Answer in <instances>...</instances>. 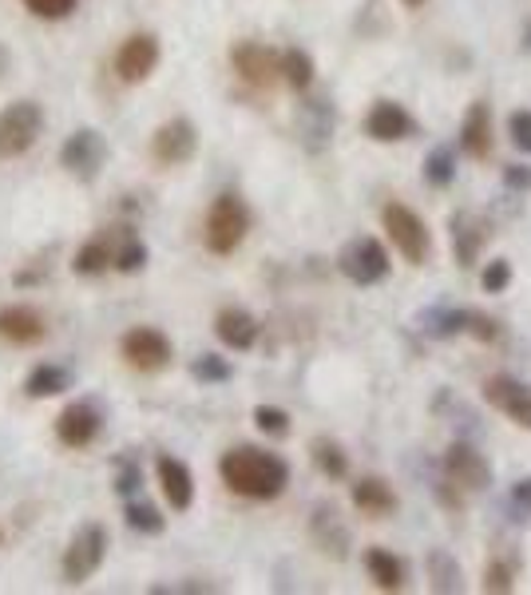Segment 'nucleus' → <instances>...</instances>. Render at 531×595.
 Wrapping results in <instances>:
<instances>
[{"instance_id": "obj_25", "label": "nucleus", "mask_w": 531, "mask_h": 595, "mask_svg": "<svg viewBox=\"0 0 531 595\" xmlns=\"http://www.w3.org/2000/svg\"><path fill=\"white\" fill-rule=\"evenodd\" d=\"M365 568H369V580L381 592H401L405 587V564L393 552H385V548H369L365 552Z\"/></svg>"}, {"instance_id": "obj_33", "label": "nucleus", "mask_w": 531, "mask_h": 595, "mask_svg": "<svg viewBox=\"0 0 531 595\" xmlns=\"http://www.w3.org/2000/svg\"><path fill=\"white\" fill-rule=\"evenodd\" d=\"M143 266H147V242L127 230L124 239H119V247H115V271H119V274H139Z\"/></svg>"}, {"instance_id": "obj_19", "label": "nucleus", "mask_w": 531, "mask_h": 595, "mask_svg": "<svg viewBox=\"0 0 531 595\" xmlns=\"http://www.w3.org/2000/svg\"><path fill=\"white\" fill-rule=\"evenodd\" d=\"M488 222L472 215V210H457L452 215V254H457L460 266H472L484 251V242H488Z\"/></svg>"}, {"instance_id": "obj_28", "label": "nucleus", "mask_w": 531, "mask_h": 595, "mask_svg": "<svg viewBox=\"0 0 531 595\" xmlns=\"http://www.w3.org/2000/svg\"><path fill=\"white\" fill-rule=\"evenodd\" d=\"M124 520L131 533L139 536H159L163 528H168V516L155 508V504H147V501H127L124 504Z\"/></svg>"}, {"instance_id": "obj_14", "label": "nucleus", "mask_w": 531, "mask_h": 595, "mask_svg": "<svg viewBox=\"0 0 531 595\" xmlns=\"http://www.w3.org/2000/svg\"><path fill=\"white\" fill-rule=\"evenodd\" d=\"M484 401H488L496 413H504L511 425L531 428V389L523 386V381H516V377L508 374L488 377V381H484Z\"/></svg>"}, {"instance_id": "obj_30", "label": "nucleus", "mask_w": 531, "mask_h": 595, "mask_svg": "<svg viewBox=\"0 0 531 595\" xmlns=\"http://www.w3.org/2000/svg\"><path fill=\"white\" fill-rule=\"evenodd\" d=\"M457 179V151L452 147H432L425 159V183L428 187H448Z\"/></svg>"}, {"instance_id": "obj_39", "label": "nucleus", "mask_w": 531, "mask_h": 595, "mask_svg": "<svg viewBox=\"0 0 531 595\" xmlns=\"http://www.w3.org/2000/svg\"><path fill=\"white\" fill-rule=\"evenodd\" d=\"M464 334L480 337V342H496V337H500V325L492 322V318H484V313L469 310V330H464Z\"/></svg>"}, {"instance_id": "obj_8", "label": "nucleus", "mask_w": 531, "mask_h": 595, "mask_svg": "<svg viewBox=\"0 0 531 595\" xmlns=\"http://www.w3.org/2000/svg\"><path fill=\"white\" fill-rule=\"evenodd\" d=\"M230 68L239 72V80H246L251 88H274L281 84V53L262 41H239L230 48Z\"/></svg>"}, {"instance_id": "obj_18", "label": "nucleus", "mask_w": 531, "mask_h": 595, "mask_svg": "<svg viewBox=\"0 0 531 595\" xmlns=\"http://www.w3.org/2000/svg\"><path fill=\"white\" fill-rule=\"evenodd\" d=\"M215 334L227 350L234 354H246L254 342H258V318L251 310H242V306H222L215 313Z\"/></svg>"}, {"instance_id": "obj_37", "label": "nucleus", "mask_w": 531, "mask_h": 595, "mask_svg": "<svg viewBox=\"0 0 531 595\" xmlns=\"http://www.w3.org/2000/svg\"><path fill=\"white\" fill-rule=\"evenodd\" d=\"M508 136H511V144H516V151L531 156V112L528 107H520V112L508 115Z\"/></svg>"}, {"instance_id": "obj_42", "label": "nucleus", "mask_w": 531, "mask_h": 595, "mask_svg": "<svg viewBox=\"0 0 531 595\" xmlns=\"http://www.w3.org/2000/svg\"><path fill=\"white\" fill-rule=\"evenodd\" d=\"M420 4H425V0H405V9H420Z\"/></svg>"}, {"instance_id": "obj_27", "label": "nucleus", "mask_w": 531, "mask_h": 595, "mask_svg": "<svg viewBox=\"0 0 531 595\" xmlns=\"http://www.w3.org/2000/svg\"><path fill=\"white\" fill-rule=\"evenodd\" d=\"M281 84H290L293 92H310L313 56L305 53V48H286V53H281Z\"/></svg>"}, {"instance_id": "obj_5", "label": "nucleus", "mask_w": 531, "mask_h": 595, "mask_svg": "<svg viewBox=\"0 0 531 595\" xmlns=\"http://www.w3.org/2000/svg\"><path fill=\"white\" fill-rule=\"evenodd\" d=\"M44 131V107L36 100H16L0 112V159H21Z\"/></svg>"}, {"instance_id": "obj_9", "label": "nucleus", "mask_w": 531, "mask_h": 595, "mask_svg": "<svg viewBox=\"0 0 531 595\" xmlns=\"http://www.w3.org/2000/svg\"><path fill=\"white\" fill-rule=\"evenodd\" d=\"M104 163H107V144L95 127H80V131H72V136L64 139L60 168L68 171V175L80 179V183H92Z\"/></svg>"}, {"instance_id": "obj_1", "label": "nucleus", "mask_w": 531, "mask_h": 595, "mask_svg": "<svg viewBox=\"0 0 531 595\" xmlns=\"http://www.w3.org/2000/svg\"><path fill=\"white\" fill-rule=\"evenodd\" d=\"M219 477L234 496L246 501H278L290 484V465L278 453H266L258 445L227 449L219 460Z\"/></svg>"}, {"instance_id": "obj_29", "label": "nucleus", "mask_w": 531, "mask_h": 595, "mask_svg": "<svg viewBox=\"0 0 531 595\" xmlns=\"http://www.w3.org/2000/svg\"><path fill=\"white\" fill-rule=\"evenodd\" d=\"M428 587L432 592H464V580H460L457 560L448 552H432L428 556Z\"/></svg>"}, {"instance_id": "obj_36", "label": "nucleus", "mask_w": 531, "mask_h": 595, "mask_svg": "<svg viewBox=\"0 0 531 595\" xmlns=\"http://www.w3.org/2000/svg\"><path fill=\"white\" fill-rule=\"evenodd\" d=\"M511 283V262L508 259H492L488 266H484V274H480V286H484V294H504Z\"/></svg>"}, {"instance_id": "obj_15", "label": "nucleus", "mask_w": 531, "mask_h": 595, "mask_svg": "<svg viewBox=\"0 0 531 595\" xmlns=\"http://www.w3.org/2000/svg\"><path fill=\"white\" fill-rule=\"evenodd\" d=\"M413 131H417L413 115L401 104H393V100H377V104L369 107V115H365V136L377 139V144H401V139H408Z\"/></svg>"}, {"instance_id": "obj_11", "label": "nucleus", "mask_w": 531, "mask_h": 595, "mask_svg": "<svg viewBox=\"0 0 531 595\" xmlns=\"http://www.w3.org/2000/svg\"><path fill=\"white\" fill-rule=\"evenodd\" d=\"M159 68V36L155 32H131L115 53V76L124 84H143Z\"/></svg>"}, {"instance_id": "obj_38", "label": "nucleus", "mask_w": 531, "mask_h": 595, "mask_svg": "<svg viewBox=\"0 0 531 595\" xmlns=\"http://www.w3.org/2000/svg\"><path fill=\"white\" fill-rule=\"evenodd\" d=\"M508 512H511V520H528V516H531V481H516V484H511Z\"/></svg>"}, {"instance_id": "obj_3", "label": "nucleus", "mask_w": 531, "mask_h": 595, "mask_svg": "<svg viewBox=\"0 0 531 595\" xmlns=\"http://www.w3.org/2000/svg\"><path fill=\"white\" fill-rule=\"evenodd\" d=\"M107 560V528L104 524H84V528H76V536L68 540L64 548V584H88Z\"/></svg>"}, {"instance_id": "obj_13", "label": "nucleus", "mask_w": 531, "mask_h": 595, "mask_svg": "<svg viewBox=\"0 0 531 595\" xmlns=\"http://www.w3.org/2000/svg\"><path fill=\"white\" fill-rule=\"evenodd\" d=\"M445 477L448 484L460 492H484L492 484V469H488V460H484V453H476L472 445H464V440H457V445L445 453Z\"/></svg>"}, {"instance_id": "obj_21", "label": "nucleus", "mask_w": 531, "mask_h": 595, "mask_svg": "<svg viewBox=\"0 0 531 595\" xmlns=\"http://www.w3.org/2000/svg\"><path fill=\"white\" fill-rule=\"evenodd\" d=\"M354 508L361 512V516H369V520H385V516H393L396 512L393 484L381 481V477H361V481L354 484Z\"/></svg>"}, {"instance_id": "obj_12", "label": "nucleus", "mask_w": 531, "mask_h": 595, "mask_svg": "<svg viewBox=\"0 0 531 595\" xmlns=\"http://www.w3.org/2000/svg\"><path fill=\"white\" fill-rule=\"evenodd\" d=\"M100 428H104V409L95 405V401H88V397L84 401H72L56 417V437H60L64 449H88L100 437Z\"/></svg>"}, {"instance_id": "obj_16", "label": "nucleus", "mask_w": 531, "mask_h": 595, "mask_svg": "<svg viewBox=\"0 0 531 595\" xmlns=\"http://www.w3.org/2000/svg\"><path fill=\"white\" fill-rule=\"evenodd\" d=\"M48 337V322L36 306H4L0 310V342L9 345H41Z\"/></svg>"}, {"instance_id": "obj_32", "label": "nucleus", "mask_w": 531, "mask_h": 595, "mask_svg": "<svg viewBox=\"0 0 531 595\" xmlns=\"http://www.w3.org/2000/svg\"><path fill=\"white\" fill-rule=\"evenodd\" d=\"M191 377L203 381V386H227L230 377H234V366L219 354H203V357L191 362Z\"/></svg>"}, {"instance_id": "obj_6", "label": "nucleus", "mask_w": 531, "mask_h": 595, "mask_svg": "<svg viewBox=\"0 0 531 595\" xmlns=\"http://www.w3.org/2000/svg\"><path fill=\"white\" fill-rule=\"evenodd\" d=\"M119 357L127 362V369L136 374H163L175 357V345L163 330L155 325H131L124 337H119Z\"/></svg>"}, {"instance_id": "obj_41", "label": "nucleus", "mask_w": 531, "mask_h": 595, "mask_svg": "<svg viewBox=\"0 0 531 595\" xmlns=\"http://www.w3.org/2000/svg\"><path fill=\"white\" fill-rule=\"evenodd\" d=\"M504 183H508L511 191H531V168L511 163V168H504Z\"/></svg>"}, {"instance_id": "obj_35", "label": "nucleus", "mask_w": 531, "mask_h": 595, "mask_svg": "<svg viewBox=\"0 0 531 595\" xmlns=\"http://www.w3.org/2000/svg\"><path fill=\"white\" fill-rule=\"evenodd\" d=\"M254 425H258L266 437H286V433H290V413L274 405H258L254 409Z\"/></svg>"}, {"instance_id": "obj_24", "label": "nucleus", "mask_w": 531, "mask_h": 595, "mask_svg": "<svg viewBox=\"0 0 531 595\" xmlns=\"http://www.w3.org/2000/svg\"><path fill=\"white\" fill-rule=\"evenodd\" d=\"M107 266H115V242L107 234L88 239L72 259V271L84 274V278H100V274H107Z\"/></svg>"}, {"instance_id": "obj_26", "label": "nucleus", "mask_w": 531, "mask_h": 595, "mask_svg": "<svg viewBox=\"0 0 531 595\" xmlns=\"http://www.w3.org/2000/svg\"><path fill=\"white\" fill-rule=\"evenodd\" d=\"M310 457H313V465H318V472H322V477H330V481H345V477H349V457H345V449L337 445L334 437L313 440Z\"/></svg>"}, {"instance_id": "obj_40", "label": "nucleus", "mask_w": 531, "mask_h": 595, "mask_svg": "<svg viewBox=\"0 0 531 595\" xmlns=\"http://www.w3.org/2000/svg\"><path fill=\"white\" fill-rule=\"evenodd\" d=\"M484 592H511V568L508 564H488V572H484Z\"/></svg>"}, {"instance_id": "obj_10", "label": "nucleus", "mask_w": 531, "mask_h": 595, "mask_svg": "<svg viewBox=\"0 0 531 595\" xmlns=\"http://www.w3.org/2000/svg\"><path fill=\"white\" fill-rule=\"evenodd\" d=\"M195 151H198V127L191 124L187 115L159 124L155 136H151V156H155L159 168H183V163L195 159Z\"/></svg>"}, {"instance_id": "obj_2", "label": "nucleus", "mask_w": 531, "mask_h": 595, "mask_svg": "<svg viewBox=\"0 0 531 595\" xmlns=\"http://www.w3.org/2000/svg\"><path fill=\"white\" fill-rule=\"evenodd\" d=\"M246 234H251V207L242 203V195L227 191V195L215 198L207 210V222H203V242H207V251L227 259V254H234L242 242H246Z\"/></svg>"}, {"instance_id": "obj_22", "label": "nucleus", "mask_w": 531, "mask_h": 595, "mask_svg": "<svg viewBox=\"0 0 531 595\" xmlns=\"http://www.w3.org/2000/svg\"><path fill=\"white\" fill-rule=\"evenodd\" d=\"M337 516H342V512H337L334 504H318V508H313V540L322 543V552L345 560V556H349V528H342Z\"/></svg>"}, {"instance_id": "obj_7", "label": "nucleus", "mask_w": 531, "mask_h": 595, "mask_svg": "<svg viewBox=\"0 0 531 595\" xmlns=\"http://www.w3.org/2000/svg\"><path fill=\"white\" fill-rule=\"evenodd\" d=\"M389 251L385 242L373 239V234H361V239L345 242V251L337 254V271L349 278L354 286H377L389 278Z\"/></svg>"}, {"instance_id": "obj_34", "label": "nucleus", "mask_w": 531, "mask_h": 595, "mask_svg": "<svg viewBox=\"0 0 531 595\" xmlns=\"http://www.w3.org/2000/svg\"><path fill=\"white\" fill-rule=\"evenodd\" d=\"M24 9H28L36 21H68V16L80 9V0H24Z\"/></svg>"}, {"instance_id": "obj_17", "label": "nucleus", "mask_w": 531, "mask_h": 595, "mask_svg": "<svg viewBox=\"0 0 531 595\" xmlns=\"http://www.w3.org/2000/svg\"><path fill=\"white\" fill-rule=\"evenodd\" d=\"M155 477H159V489H163V501L171 504V512H187L191 504H195V477H191V469L178 457L163 453V457L155 460Z\"/></svg>"}, {"instance_id": "obj_23", "label": "nucleus", "mask_w": 531, "mask_h": 595, "mask_svg": "<svg viewBox=\"0 0 531 595\" xmlns=\"http://www.w3.org/2000/svg\"><path fill=\"white\" fill-rule=\"evenodd\" d=\"M72 389V369L56 366V362H44V366H36L28 374V381H24V393L32 397V401H44V397H60Z\"/></svg>"}, {"instance_id": "obj_20", "label": "nucleus", "mask_w": 531, "mask_h": 595, "mask_svg": "<svg viewBox=\"0 0 531 595\" xmlns=\"http://www.w3.org/2000/svg\"><path fill=\"white\" fill-rule=\"evenodd\" d=\"M492 144H496V136H492V112L484 100H476L469 107V115H464V124H460V147H464L469 159H488Z\"/></svg>"}, {"instance_id": "obj_4", "label": "nucleus", "mask_w": 531, "mask_h": 595, "mask_svg": "<svg viewBox=\"0 0 531 595\" xmlns=\"http://www.w3.org/2000/svg\"><path fill=\"white\" fill-rule=\"evenodd\" d=\"M381 222H385L389 242L401 251V259H405L408 266H425L428 251H432V239H428V227L417 210L405 207V203H389V207L381 210Z\"/></svg>"}, {"instance_id": "obj_31", "label": "nucleus", "mask_w": 531, "mask_h": 595, "mask_svg": "<svg viewBox=\"0 0 531 595\" xmlns=\"http://www.w3.org/2000/svg\"><path fill=\"white\" fill-rule=\"evenodd\" d=\"M139 489H143V469H139V457H131V453H119V457H115V492H119L124 501H136Z\"/></svg>"}]
</instances>
